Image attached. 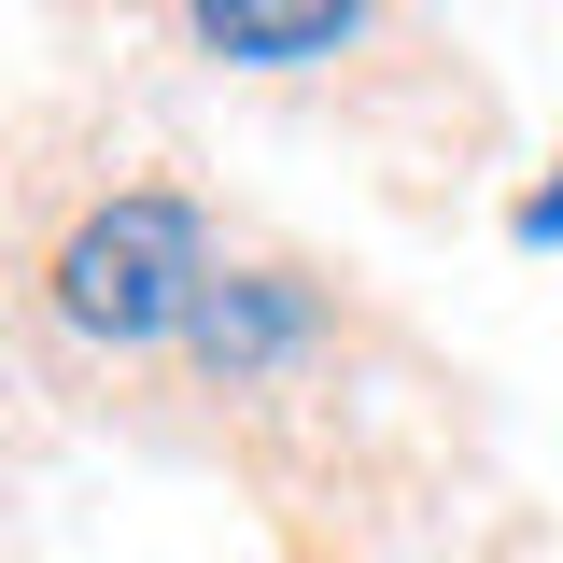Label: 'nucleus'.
Returning a JSON list of instances; mask_svg holds the SVG:
<instances>
[{"mask_svg":"<svg viewBox=\"0 0 563 563\" xmlns=\"http://www.w3.org/2000/svg\"><path fill=\"white\" fill-rule=\"evenodd\" d=\"M43 296H57V324L70 339H169V324H198V296H211V268H198V211L184 198H113V211H85L57 240V268H43Z\"/></svg>","mask_w":563,"mask_h":563,"instance_id":"1","label":"nucleus"},{"mask_svg":"<svg viewBox=\"0 0 563 563\" xmlns=\"http://www.w3.org/2000/svg\"><path fill=\"white\" fill-rule=\"evenodd\" d=\"M310 339V296L282 268H240V282H211L198 296V352H211V380H254L268 352H296Z\"/></svg>","mask_w":563,"mask_h":563,"instance_id":"2","label":"nucleus"},{"mask_svg":"<svg viewBox=\"0 0 563 563\" xmlns=\"http://www.w3.org/2000/svg\"><path fill=\"white\" fill-rule=\"evenodd\" d=\"M198 43H211V57H254V70L339 57V43H352V0H198Z\"/></svg>","mask_w":563,"mask_h":563,"instance_id":"3","label":"nucleus"},{"mask_svg":"<svg viewBox=\"0 0 563 563\" xmlns=\"http://www.w3.org/2000/svg\"><path fill=\"white\" fill-rule=\"evenodd\" d=\"M563 240V184H536V198H521V254H550Z\"/></svg>","mask_w":563,"mask_h":563,"instance_id":"4","label":"nucleus"}]
</instances>
